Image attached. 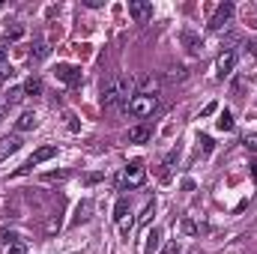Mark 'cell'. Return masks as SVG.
<instances>
[{
    "mask_svg": "<svg viewBox=\"0 0 257 254\" xmlns=\"http://www.w3.org/2000/svg\"><path fill=\"white\" fill-rule=\"evenodd\" d=\"M84 6H87V9H99V6H102V0H84Z\"/></svg>",
    "mask_w": 257,
    "mask_h": 254,
    "instance_id": "cell-33",
    "label": "cell"
},
{
    "mask_svg": "<svg viewBox=\"0 0 257 254\" xmlns=\"http://www.w3.org/2000/svg\"><path fill=\"white\" fill-rule=\"evenodd\" d=\"M66 177H69L66 171H48V174H42L39 180H42V183H63Z\"/></svg>",
    "mask_w": 257,
    "mask_h": 254,
    "instance_id": "cell-20",
    "label": "cell"
},
{
    "mask_svg": "<svg viewBox=\"0 0 257 254\" xmlns=\"http://www.w3.org/2000/svg\"><path fill=\"white\" fill-rule=\"evenodd\" d=\"M6 254H27V245H24V242L18 239L15 245H9V248H6Z\"/></svg>",
    "mask_w": 257,
    "mask_h": 254,
    "instance_id": "cell-29",
    "label": "cell"
},
{
    "mask_svg": "<svg viewBox=\"0 0 257 254\" xmlns=\"http://www.w3.org/2000/svg\"><path fill=\"white\" fill-rule=\"evenodd\" d=\"M159 108V96H147V93H135L132 99H128V114L132 117H150L153 111Z\"/></svg>",
    "mask_w": 257,
    "mask_h": 254,
    "instance_id": "cell-2",
    "label": "cell"
},
{
    "mask_svg": "<svg viewBox=\"0 0 257 254\" xmlns=\"http://www.w3.org/2000/svg\"><path fill=\"white\" fill-rule=\"evenodd\" d=\"M144 180H147V165L141 159H132L120 174V189H141Z\"/></svg>",
    "mask_w": 257,
    "mask_h": 254,
    "instance_id": "cell-1",
    "label": "cell"
},
{
    "mask_svg": "<svg viewBox=\"0 0 257 254\" xmlns=\"http://www.w3.org/2000/svg\"><path fill=\"white\" fill-rule=\"evenodd\" d=\"M251 177H254V183H257V162H251Z\"/></svg>",
    "mask_w": 257,
    "mask_h": 254,
    "instance_id": "cell-35",
    "label": "cell"
},
{
    "mask_svg": "<svg viewBox=\"0 0 257 254\" xmlns=\"http://www.w3.org/2000/svg\"><path fill=\"white\" fill-rule=\"evenodd\" d=\"M135 224H138V218H123V221H120V233H123V239H128V233H132V227H135Z\"/></svg>",
    "mask_w": 257,
    "mask_h": 254,
    "instance_id": "cell-25",
    "label": "cell"
},
{
    "mask_svg": "<svg viewBox=\"0 0 257 254\" xmlns=\"http://www.w3.org/2000/svg\"><path fill=\"white\" fill-rule=\"evenodd\" d=\"M0 242L9 248V245H15V242H18V233H12V230H9V233H0Z\"/></svg>",
    "mask_w": 257,
    "mask_h": 254,
    "instance_id": "cell-27",
    "label": "cell"
},
{
    "mask_svg": "<svg viewBox=\"0 0 257 254\" xmlns=\"http://www.w3.org/2000/svg\"><path fill=\"white\" fill-rule=\"evenodd\" d=\"M57 156V147L54 144H48V147H39L30 159H27V165L21 168V171H30V168H36V165H42V162H48V159H54Z\"/></svg>",
    "mask_w": 257,
    "mask_h": 254,
    "instance_id": "cell-7",
    "label": "cell"
},
{
    "mask_svg": "<svg viewBox=\"0 0 257 254\" xmlns=\"http://www.w3.org/2000/svg\"><path fill=\"white\" fill-rule=\"evenodd\" d=\"M21 90H24V96H42V78H36V75L27 78Z\"/></svg>",
    "mask_w": 257,
    "mask_h": 254,
    "instance_id": "cell-15",
    "label": "cell"
},
{
    "mask_svg": "<svg viewBox=\"0 0 257 254\" xmlns=\"http://www.w3.org/2000/svg\"><path fill=\"white\" fill-rule=\"evenodd\" d=\"M236 60H239V57H236V51H230V48H227V51H221V54H218V60H215V75H218V78L233 75Z\"/></svg>",
    "mask_w": 257,
    "mask_h": 254,
    "instance_id": "cell-5",
    "label": "cell"
},
{
    "mask_svg": "<svg viewBox=\"0 0 257 254\" xmlns=\"http://www.w3.org/2000/svg\"><path fill=\"white\" fill-rule=\"evenodd\" d=\"M153 212H156V203H153V200H147V203H144V209H141V215H138V221H141V224H147Z\"/></svg>",
    "mask_w": 257,
    "mask_h": 254,
    "instance_id": "cell-23",
    "label": "cell"
},
{
    "mask_svg": "<svg viewBox=\"0 0 257 254\" xmlns=\"http://www.w3.org/2000/svg\"><path fill=\"white\" fill-rule=\"evenodd\" d=\"M200 144H203V153L209 156V153H212V138H209V135H200Z\"/></svg>",
    "mask_w": 257,
    "mask_h": 254,
    "instance_id": "cell-31",
    "label": "cell"
},
{
    "mask_svg": "<svg viewBox=\"0 0 257 254\" xmlns=\"http://www.w3.org/2000/svg\"><path fill=\"white\" fill-rule=\"evenodd\" d=\"M242 147H245V150H251V153H257V135H254V132L242 138Z\"/></svg>",
    "mask_w": 257,
    "mask_h": 254,
    "instance_id": "cell-26",
    "label": "cell"
},
{
    "mask_svg": "<svg viewBox=\"0 0 257 254\" xmlns=\"http://www.w3.org/2000/svg\"><path fill=\"white\" fill-rule=\"evenodd\" d=\"M159 87H162L159 75H147V78L138 81V93H147V96H159Z\"/></svg>",
    "mask_w": 257,
    "mask_h": 254,
    "instance_id": "cell-9",
    "label": "cell"
},
{
    "mask_svg": "<svg viewBox=\"0 0 257 254\" xmlns=\"http://www.w3.org/2000/svg\"><path fill=\"white\" fill-rule=\"evenodd\" d=\"M6 75H12V72H0V81H3V78H6Z\"/></svg>",
    "mask_w": 257,
    "mask_h": 254,
    "instance_id": "cell-36",
    "label": "cell"
},
{
    "mask_svg": "<svg viewBox=\"0 0 257 254\" xmlns=\"http://www.w3.org/2000/svg\"><path fill=\"white\" fill-rule=\"evenodd\" d=\"M21 36H24V27H21V24L6 27V39H9V42H15V39H21Z\"/></svg>",
    "mask_w": 257,
    "mask_h": 254,
    "instance_id": "cell-24",
    "label": "cell"
},
{
    "mask_svg": "<svg viewBox=\"0 0 257 254\" xmlns=\"http://www.w3.org/2000/svg\"><path fill=\"white\" fill-rule=\"evenodd\" d=\"M48 54H51V48H48V42H42V39L30 48V60H36V63H39V60H45Z\"/></svg>",
    "mask_w": 257,
    "mask_h": 254,
    "instance_id": "cell-17",
    "label": "cell"
},
{
    "mask_svg": "<svg viewBox=\"0 0 257 254\" xmlns=\"http://www.w3.org/2000/svg\"><path fill=\"white\" fill-rule=\"evenodd\" d=\"M102 105H120V96H117V75H111L105 84H102Z\"/></svg>",
    "mask_w": 257,
    "mask_h": 254,
    "instance_id": "cell-8",
    "label": "cell"
},
{
    "mask_svg": "<svg viewBox=\"0 0 257 254\" xmlns=\"http://www.w3.org/2000/svg\"><path fill=\"white\" fill-rule=\"evenodd\" d=\"M186 75H189V69H186V66H177V69H171V72L165 75V81H171V84H174V81H183Z\"/></svg>",
    "mask_w": 257,
    "mask_h": 254,
    "instance_id": "cell-21",
    "label": "cell"
},
{
    "mask_svg": "<svg viewBox=\"0 0 257 254\" xmlns=\"http://www.w3.org/2000/svg\"><path fill=\"white\" fill-rule=\"evenodd\" d=\"M245 54L257 60V39H248V42H245Z\"/></svg>",
    "mask_w": 257,
    "mask_h": 254,
    "instance_id": "cell-30",
    "label": "cell"
},
{
    "mask_svg": "<svg viewBox=\"0 0 257 254\" xmlns=\"http://www.w3.org/2000/svg\"><path fill=\"white\" fill-rule=\"evenodd\" d=\"M215 126L221 129V132H230V129H233V114H230V111L224 108V111L218 114V120H215Z\"/></svg>",
    "mask_w": 257,
    "mask_h": 254,
    "instance_id": "cell-19",
    "label": "cell"
},
{
    "mask_svg": "<svg viewBox=\"0 0 257 254\" xmlns=\"http://www.w3.org/2000/svg\"><path fill=\"white\" fill-rule=\"evenodd\" d=\"M209 114H215V102H209V105L203 108V117H209Z\"/></svg>",
    "mask_w": 257,
    "mask_h": 254,
    "instance_id": "cell-34",
    "label": "cell"
},
{
    "mask_svg": "<svg viewBox=\"0 0 257 254\" xmlns=\"http://www.w3.org/2000/svg\"><path fill=\"white\" fill-rule=\"evenodd\" d=\"M180 251H183V245L174 239V242H168V245H165V251H159V254H180Z\"/></svg>",
    "mask_w": 257,
    "mask_h": 254,
    "instance_id": "cell-28",
    "label": "cell"
},
{
    "mask_svg": "<svg viewBox=\"0 0 257 254\" xmlns=\"http://www.w3.org/2000/svg\"><path fill=\"white\" fill-rule=\"evenodd\" d=\"M183 45H186V48H189L192 54H200V51H203V42H200V39L194 36L192 30H186V33H183Z\"/></svg>",
    "mask_w": 257,
    "mask_h": 254,
    "instance_id": "cell-16",
    "label": "cell"
},
{
    "mask_svg": "<svg viewBox=\"0 0 257 254\" xmlns=\"http://www.w3.org/2000/svg\"><path fill=\"white\" fill-rule=\"evenodd\" d=\"M153 138V129L150 126H132L128 129V144H147Z\"/></svg>",
    "mask_w": 257,
    "mask_h": 254,
    "instance_id": "cell-12",
    "label": "cell"
},
{
    "mask_svg": "<svg viewBox=\"0 0 257 254\" xmlns=\"http://www.w3.org/2000/svg\"><path fill=\"white\" fill-rule=\"evenodd\" d=\"M102 177H105V174H87V177H84V183H87V186H93V183H99Z\"/></svg>",
    "mask_w": 257,
    "mask_h": 254,
    "instance_id": "cell-32",
    "label": "cell"
},
{
    "mask_svg": "<svg viewBox=\"0 0 257 254\" xmlns=\"http://www.w3.org/2000/svg\"><path fill=\"white\" fill-rule=\"evenodd\" d=\"M162 251V230L159 227H153L150 233H147V242H144V254H159Z\"/></svg>",
    "mask_w": 257,
    "mask_h": 254,
    "instance_id": "cell-10",
    "label": "cell"
},
{
    "mask_svg": "<svg viewBox=\"0 0 257 254\" xmlns=\"http://www.w3.org/2000/svg\"><path fill=\"white\" fill-rule=\"evenodd\" d=\"M36 123H39V117H36L33 111H24V114L15 120V129H18V132H30V129H36Z\"/></svg>",
    "mask_w": 257,
    "mask_h": 254,
    "instance_id": "cell-13",
    "label": "cell"
},
{
    "mask_svg": "<svg viewBox=\"0 0 257 254\" xmlns=\"http://www.w3.org/2000/svg\"><path fill=\"white\" fill-rule=\"evenodd\" d=\"M54 75H57V81H63V84H69V87L81 84V66H72V63H57V69H54Z\"/></svg>",
    "mask_w": 257,
    "mask_h": 254,
    "instance_id": "cell-6",
    "label": "cell"
},
{
    "mask_svg": "<svg viewBox=\"0 0 257 254\" xmlns=\"http://www.w3.org/2000/svg\"><path fill=\"white\" fill-rule=\"evenodd\" d=\"M18 147H21V141L12 135V138H0V165L12 156V153H18Z\"/></svg>",
    "mask_w": 257,
    "mask_h": 254,
    "instance_id": "cell-11",
    "label": "cell"
},
{
    "mask_svg": "<svg viewBox=\"0 0 257 254\" xmlns=\"http://www.w3.org/2000/svg\"><path fill=\"white\" fill-rule=\"evenodd\" d=\"M180 227H183V233H189V236H194V233H200L197 221H194V218H189V215H186V218L180 221Z\"/></svg>",
    "mask_w": 257,
    "mask_h": 254,
    "instance_id": "cell-22",
    "label": "cell"
},
{
    "mask_svg": "<svg viewBox=\"0 0 257 254\" xmlns=\"http://www.w3.org/2000/svg\"><path fill=\"white\" fill-rule=\"evenodd\" d=\"M128 15L138 21V24H147L153 18V3L150 0H128Z\"/></svg>",
    "mask_w": 257,
    "mask_h": 254,
    "instance_id": "cell-4",
    "label": "cell"
},
{
    "mask_svg": "<svg viewBox=\"0 0 257 254\" xmlns=\"http://www.w3.org/2000/svg\"><path fill=\"white\" fill-rule=\"evenodd\" d=\"M90 212H93V200H81V203L75 206V218H72V224L87 221V218H90Z\"/></svg>",
    "mask_w": 257,
    "mask_h": 254,
    "instance_id": "cell-14",
    "label": "cell"
},
{
    "mask_svg": "<svg viewBox=\"0 0 257 254\" xmlns=\"http://www.w3.org/2000/svg\"><path fill=\"white\" fill-rule=\"evenodd\" d=\"M126 215H128V197H120V200L114 203V221L120 224V221H123Z\"/></svg>",
    "mask_w": 257,
    "mask_h": 254,
    "instance_id": "cell-18",
    "label": "cell"
},
{
    "mask_svg": "<svg viewBox=\"0 0 257 254\" xmlns=\"http://www.w3.org/2000/svg\"><path fill=\"white\" fill-rule=\"evenodd\" d=\"M233 12H236V6L230 3V0H224V3H218V9L212 12V18H209V30H221V27H227L230 24V18H233Z\"/></svg>",
    "mask_w": 257,
    "mask_h": 254,
    "instance_id": "cell-3",
    "label": "cell"
}]
</instances>
